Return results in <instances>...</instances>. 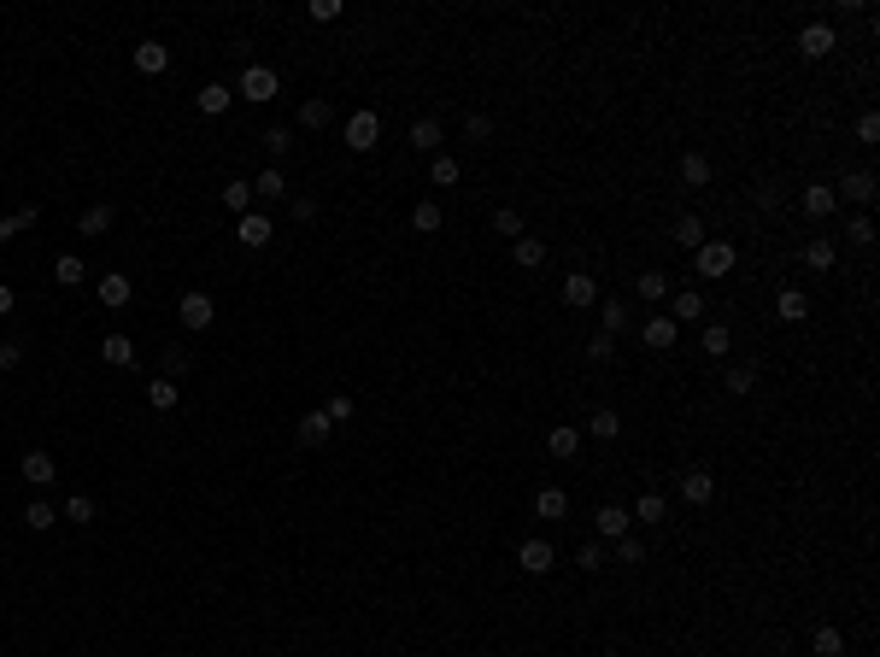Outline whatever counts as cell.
<instances>
[{
    "mask_svg": "<svg viewBox=\"0 0 880 657\" xmlns=\"http://www.w3.org/2000/svg\"><path fill=\"white\" fill-rule=\"evenodd\" d=\"M546 452H552V458H563V464H570L575 452H581V429H575V423H558V429L546 434Z\"/></svg>",
    "mask_w": 880,
    "mask_h": 657,
    "instance_id": "e0dca14e",
    "label": "cell"
},
{
    "mask_svg": "<svg viewBox=\"0 0 880 657\" xmlns=\"http://www.w3.org/2000/svg\"><path fill=\"white\" fill-rule=\"evenodd\" d=\"M670 317H675V323H699V317H704V294H699V288H681Z\"/></svg>",
    "mask_w": 880,
    "mask_h": 657,
    "instance_id": "4dcf8cb0",
    "label": "cell"
},
{
    "mask_svg": "<svg viewBox=\"0 0 880 657\" xmlns=\"http://www.w3.org/2000/svg\"><path fill=\"white\" fill-rule=\"evenodd\" d=\"M670 517V499H663V493H640V499H634V522H663Z\"/></svg>",
    "mask_w": 880,
    "mask_h": 657,
    "instance_id": "d590c367",
    "label": "cell"
},
{
    "mask_svg": "<svg viewBox=\"0 0 880 657\" xmlns=\"http://www.w3.org/2000/svg\"><path fill=\"white\" fill-rule=\"evenodd\" d=\"M675 241H681V247H687V252H699V247H704V241H711V235H704V218H699V211H687L681 224H675Z\"/></svg>",
    "mask_w": 880,
    "mask_h": 657,
    "instance_id": "83f0119b",
    "label": "cell"
},
{
    "mask_svg": "<svg viewBox=\"0 0 880 657\" xmlns=\"http://www.w3.org/2000/svg\"><path fill=\"white\" fill-rule=\"evenodd\" d=\"M857 141H880V118H875V112L857 118Z\"/></svg>",
    "mask_w": 880,
    "mask_h": 657,
    "instance_id": "6f0895ef",
    "label": "cell"
},
{
    "mask_svg": "<svg viewBox=\"0 0 880 657\" xmlns=\"http://www.w3.org/2000/svg\"><path fill=\"white\" fill-rule=\"evenodd\" d=\"M259 147H265L270 159H282V153H288V147H293V136H288V129H282V124H270L265 136H259Z\"/></svg>",
    "mask_w": 880,
    "mask_h": 657,
    "instance_id": "7dc6e473",
    "label": "cell"
},
{
    "mask_svg": "<svg viewBox=\"0 0 880 657\" xmlns=\"http://www.w3.org/2000/svg\"><path fill=\"white\" fill-rule=\"evenodd\" d=\"M288 218H293V224H311V218H317V200H311V194H293L288 200Z\"/></svg>",
    "mask_w": 880,
    "mask_h": 657,
    "instance_id": "f907efd6",
    "label": "cell"
},
{
    "mask_svg": "<svg viewBox=\"0 0 880 657\" xmlns=\"http://www.w3.org/2000/svg\"><path fill=\"white\" fill-rule=\"evenodd\" d=\"M604 563H611V546H604V540H587L581 552H575V570H587V575H599Z\"/></svg>",
    "mask_w": 880,
    "mask_h": 657,
    "instance_id": "d6a6232c",
    "label": "cell"
},
{
    "mask_svg": "<svg viewBox=\"0 0 880 657\" xmlns=\"http://www.w3.org/2000/svg\"><path fill=\"white\" fill-rule=\"evenodd\" d=\"M165 370H170V376H182V370H188V352H182V347H165Z\"/></svg>",
    "mask_w": 880,
    "mask_h": 657,
    "instance_id": "91938a15",
    "label": "cell"
},
{
    "mask_svg": "<svg viewBox=\"0 0 880 657\" xmlns=\"http://www.w3.org/2000/svg\"><path fill=\"white\" fill-rule=\"evenodd\" d=\"M100 358L124 370V364H136V341H129V335H106V341H100Z\"/></svg>",
    "mask_w": 880,
    "mask_h": 657,
    "instance_id": "f546056e",
    "label": "cell"
},
{
    "mask_svg": "<svg viewBox=\"0 0 880 657\" xmlns=\"http://www.w3.org/2000/svg\"><path fill=\"white\" fill-rule=\"evenodd\" d=\"M834 259H839V247H834L827 235L804 241V265H810V270H834Z\"/></svg>",
    "mask_w": 880,
    "mask_h": 657,
    "instance_id": "f1b7e54d",
    "label": "cell"
},
{
    "mask_svg": "<svg viewBox=\"0 0 880 657\" xmlns=\"http://www.w3.org/2000/svg\"><path fill=\"white\" fill-rule=\"evenodd\" d=\"M218 200H224V211H235V218H247V211H252V182H229V188H224V194H218Z\"/></svg>",
    "mask_w": 880,
    "mask_h": 657,
    "instance_id": "836d02e7",
    "label": "cell"
},
{
    "mask_svg": "<svg viewBox=\"0 0 880 657\" xmlns=\"http://www.w3.org/2000/svg\"><path fill=\"white\" fill-rule=\"evenodd\" d=\"M53 282H59V288H83V282H88V265L77 259V252H59V259H53Z\"/></svg>",
    "mask_w": 880,
    "mask_h": 657,
    "instance_id": "603a6c76",
    "label": "cell"
},
{
    "mask_svg": "<svg viewBox=\"0 0 880 657\" xmlns=\"http://www.w3.org/2000/svg\"><path fill=\"white\" fill-rule=\"evenodd\" d=\"M165 65H170V47L165 42H141L136 47V70H141V77H165Z\"/></svg>",
    "mask_w": 880,
    "mask_h": 657,
    "instance_id": "ffe728a7",
    "label": "cell"
},
{
    "mask_svg": "<svg viewBox=\"0 0 880 657\" xmlns=\"http://www.w3.org/2000/svg\"><path fill=\"white\" fill-rule=\"evenodd\" d=\"M147 406H153V411H170V406H177V382H170V376H153V382H147Z\"/></svg>",
    "mask_w": 880,
    "mask_h": 657,
    "instance_id": "ab89813d",
    "label": "cell"
},
{
    "mask_svg": "<svg viewBox=\"0 0 880 657\" xmlns=\"http://www.w3.org/2000/svg\"><path fill=\"white\" fill-rule=\"evenodd\" d=\"M845 241H857V247H868V241H875V224H868L863 211H857L851 224H845Z\"/></svg>",
    "mask_w": 880,
    "mask_h": 657,
    "instance_id": "f5cc1de1",
    "label": "cell"
},
{
    "mask_svg": "<svg viewBox=\"0 0 880 657\" xmlns=\"http://www.w3.org/2000/svg\"><path fill=\"white\" fill-rule=\"evenodd\" d=\"M775 317H781V323H804V317H810V294H804V288H781Z\"/></svg>",
    "mask_w": 880,
    "mask_h": 657,
    "instance_id": "d6986e66",
    "label": "cell"
},
{
    "mask_svg": "<svg viewBox=\"0 0 880 657\" xmlns=\"http://www.w3.org/2000/svg\"><path fill=\"white\" fill-rule=\"evenodd\" d=\"M77 229H83V235H106V229H112V206H88L83 218H77Z\"/></svg>",
    "mask_w": 880,
    "mask_h": 657,
    "instance_id": "b9f144b4",
    "label": "cell"
},
{
    "mask_svg": "<svg viewBox=\"0 0 880 657\" xmlns=\"http://www.w3.org/2000/svg\"><path fill=\"white\" fill-rule=\"evenodd\" d=\"M734 265H740L734 241H704V247L693 252V270H699V282H722V276H734Z\"/></svg>",
    "mask_w": 880,
    "mask_h": 657,
    "instance_id": "6da1fadb",
    "label": "cell"
},
{
    "mask_svg": "<svg viewBox=\"0 0 880 657\" xmlns=\"http://www.w3.org/2000/svg\"><path fill=\"white\" fill-rule=\"evenodd\" d=\"M440 224H447V211L434 206V200H417V206H411V229H417V235H440Z\"/></svg>",
    "mask_w": 880,
    "mask_h": 657,
    "instance_id": "d4e9b609",
    "label": "cell"
},
{
    "mask_svg": "<svg viewBox=\"0 0 880 657\" xmlns=\"http://www.w3.org/2000/svg\"><path fill=\"white\" fill-rule=\"evenodd\" d=\"M458 177H464V165H458L452 153H434V159H429V182H434V188H452Z\"/></svg>",
    "mask_w": 880,
    "mask_h": 657,
    "instance_id": "1f68e13d",
    "label": "cell"
},
{
    "mask_svg": "<svg viewBox=\"0 0 880 657\" xmlns=\"http://www.w3.org/2000/svg\"><path fill=\"white\" fill-rule=\"evenodd\" d=\"M235 88H241V100H252V106H270V100L282 94V77H276L270 65H247Z\"/></svg>",
    "mask_w": 880,
    "mask_h": 657,
    "instance_id": "7a4b0ae2",
    "label": "cell"
},
{
    "mask_svg": "<svg viewBox=\"0 0 880 657\" xmlns=\"http://www.w3.org/2000/svg\"><path fill=\"white\" fill-rule=\"evenodd\" d=\"M552 563H558L552 540H522V546H517V570H522V575H552Z\"/></svg>",
    "mask_w": 880,
    "mask_h": 657,
    "instance_id": "52a82bcc",
    "label": "cell"
},
{
    "mask_svg": "<svg viewBox=\"0 0 880 657\" xmlns=\"http://www.w3.org/2000/svg\"><path fill=\"white\" fill-rule=\"evenodd\" d=\"M18 476H24V481H29V488H47V481H53V476H59V464H53V452H42V447H36V452H24V458H18Z\"/></svg>",
    "mask_w": 880,
    "mask_h": 657,
    "instance_id": "4fadbf2b",
    "label": "cell"
},
{
    "mask_svg": "<svg viewBox=\"0 0 880 657\" xmlns=\"http://www.w3.org/2000/svg\"><path fill=\"white\" fill-rule=\"evenodd\" d=\"M12 311H18V294H12V288H6V282H0V323L12 317Z\"/></svg>",
    "mask_w": 880,
    "mask_h": 657,
    "instance_id": "94428289",
    "label": "cell"
},
{
    "mask_svg": "<svg viewBox=\"0 0 880 657\" xmlns=\"http://www.w3.org/2000/svg\"><path fill=\"white\" fill-rule=\"evenodd\" d=\"M12 235H18V218H0V247H6Z\"/></svg>",
    "mask_w": 880,
    "mask_h": 657,
    "instance_id": "be15d7a7",
    "label": "cell"
},
{
    "mask_svg": "<svg viewBox=\"0 0 880 657\" xmlns=\"http://www.w3.org/2000/svg\"><path fill=\"white\" fill-rule=\"evenodd\" d=\"M834 200H851V206H875V177L868 170H845L834 182Z\"/></svg>",
    "mask_w": 880,
    "mask_h": 657,
    "instance_id": "9c48e42d",
    "label": "cell"
},
{
    "mask_svg": "<svg viewBox=\"0 0 880 657\" xmlns=\"http://www.w3.org/2000/svg\"><path fill=\"white\" fill-rule=\"evenodd\" d=\"M464 136H470L475 147H481V141H493V118H488V112H470V118H464Z\"/></svg>",
    "mask_w": 880,
    "mask_h": 657,
    "instance_id": "681fc988",
    "label": "cell"
},
{
    "mask_svg": "<svg viewBox=\"0 0 880 657\" xmlns=\"http://www.w3.org/2000/svg\"><path fill=\"white\" fill-rule=\"evenodd\" d=\"M194 100H200V112H206V118H224V112H229V100H235V88H229V83H206Z\"/></svg>",
    "mask_w": 880,
    "mask_h": 657,
    "instance_id": "cb8c5ba5",
    "label": "cell"
},
{
    "mask_svg": "<svg viewBox=\"0 0 880 657\" xmlns=\"http://www.w3.org/2000/svg\"><path fill=\"white\" fill-rule=\"evenodd\" d=\"M616 563H646V546L634 540V534H622V540H616Z\"/></svg>",
    "mask_w": 880,
    "mask_h": 657,
    "instance_id": "816d5d0a",
    "label": "cell"
},
{
    "mask_svg": "<svg viewBox=\"0 0 880 657\" xmlns=\"http://www.w3.org/2000/svg\"><path fill=\"white\" fill-rule=\"evenodd\" d=\"M177 317H182V329H211V323H218V300L211 294H200V288H188V294L177 300Z\"/></svg>",
    "mask_w": 880,
    "mask_h": 657,
    "instance_id": "3957f363",
    "label": "cell"
},
{
    "mask_svg": "<svg viewBox=\"0 0 880 657\" xmlns=\"http://www.w3.org/2000/svg\"><path fill=\"white\" fill-rule=\"evenodd\" d=\"M53 522H59V511H53V505H47V499H29V505H24V529L47 534V529H53Z\"/></svg>",
    "mask_w": 880,
    "mask_h": 657,
    "instance_id": "8d00e7d4",
    "label": "cell"
},
{
    "mask_svg": "<svg viewBox=\"0 0 880 657\" xmlns=\"http://www.w3.org/2000/svg\"><path fill=\"white\" fill-rule=\"evenodd\" d=\"M629 317H634V311H629V300H622V294L599 300V329H604V335H622V329H629Z\"/></svg>",
    "mask_w": 880,
    "mask_h": 657,
    "instance_id": "ac0fdd59",
    "label": "cell"
},
{
    "mask_svg": "<svg viewBox=\"0 0 880 657\" xmlns=\"http://www.w3.org/2000/svg\"><path fill=\"white\" fill-rule=\"evenodd\" d=\"M675 335H681V323H675V317H663V311H652V317L640 323V347H652V352L675 347Z\"/></svg>",
    "mask_w": 880,
    "mask_h": 657,
    "instance_id": "8fae6325",
    "label": "cell"
},
{
    "mask_svg": "<svg viewBox=\"0 0 880 657\" xmlns=\"http://www.w3.org/2000/svg\"><path fill=\"white\" fill-rule=\"evenodd\" d=\"M587 358H593V364L616 358V335H604V329H593V335H587Z\"/></svg>",
    "mask_w": 880,
    "mask_h": 657,
    "instance_id": "c3c4849f",
    "label": "cell"
},
{
    "mask_svg": "<svg viewBox=\"0 0 880 657\" xmlns=\"http://www.w3.org/2000/svg\"><path fill=\"white\" fill-rule=\"evenodd\" d=\"M493 229H499V235H511V241L529 235V229H522V211H517V206H499V211H493Z\"/></svg>",
    "mask_w": 880,
    "mask_h": 657,
    "instance_id": "f6af8a7d",
    "label": "cell"
},
{
    "mask_svg": "<svg viewBox=\"0 0 880 657\" xmlns=\"http://www.w3.org/2000/svg\"><path fill=\"white\" fill-rule=\"evenodd\" d=\"M95 300H100V306H106V311H124L129 300H136V282H129L124 270H106V276L95 282Z\"/></svg>",
    "mask_w": 880,
    "mask_h": 657,
    "instance_id": "8992f818",
    "label": "cell"
},
{
    "mask_svg": "<svg viewBox=\"0 0 880 657\" xmlns=\"http://www.w3.org/2000/svg\"><path fill=\"white\" fill-rule=\"evenodd\" d=\"M323 411H329V423H347V417H352V399H347V393H335Z\"/></svg>",
    "mask_w": 880,
    "mask_h": 657,
    "instance_id": "9f6ffc18",
    "label": "cell"
},
{
    "mask_svg": "<svg viewBox=\"0 0 880 657\" xmlns=\"http://www.w3.org/2000/svg\"><path fill=\"white\" fill-rule=\"evenodd\" d=\"M534 517H540V522H563V517H570V493H563V488H540V493H534Z\"/></svg>",
    "mask_w": 880,
    "mask_h": 657,
    "instance_id": "5bb4252c",
    "label": "cell"
},
{
    "mask_svg": "<svg viewBox=\"0 0 880 657\" xmlns=\"http://www.w3.org/2000/svg\"><path fill=\"white\" fill-rule=\"evenodd\" d=\"M59 517H65V522H95V499H88V493H70Z\"/></svg>",
    "mask_w": 880,
    "mask_h": 657,
    "instance_id": "bcb514c9",
    "label": "cell"
},
{
    "mask_svg": "<svg viewBox=\"0 0 880 657\" xmlns=\"http://www.w3.org/2000/svg\"><path fill=\"white\" fill-rule=\"evenodd\" d=\"M18 364H24V347H18V341H0V376H12Z\"/></svg>",
    "mask_w": 880,
    "mask_h": 657,
    "instance_id": "db71d44e",
    "label": "cell"
},
{
    "mask_svg": "<svg viewBox=\"0 0 880 657\" xmlns=\"http://www.w3.org/2000/svg\"><path fill=\"white\" fill-rule=\"evenodd\" d=\"M329 118H335V112H329V100H317V94L300 106V129H329Z\"/></svg>",
    "mask_w": 880,
    "mask_h": 657,
    "instance_id": "f35d334b",
    "label": "cell"
},
{
    "mask_svg": "<svg viewBox=\"0 0 880 657\" xmlns=\"http://www.w3.org/2000/svg\"><path fill=\"white\" fill-rule=\"evenodd\" d=\"M563 306H570V311L599 306V282L587 276V270H570V276H563Z\"/></svg>",
    "mask_w": 880,
    "mask_h": 657,
    "instance_id": "ba28073f",
    "label": "cell"
},
{
    "mask_svg": "<svg viewBox=\"0 0 880 657\" xmlns=\"http://www.w3.org/2000/svg\"><path fill=\"white\" fill-rule=\"evenodd\" d=\"M587 434H593V440H616V434H622V417H616L611 406L593 411V417H587Z\"/></svg>",
    "mask_w": 880,
    "mask_h": 657,
    "instance_id": "74e56055",
    "label": "cell"
},
{
    "mask_svg": "<svg viewBox=\"0 0 880 657\" xmlns=\"http://www.w3.org/2000/svg\"><path fill=\"white\" fill-rule=\"evenodd\" d=\"M252 200H288V177H282V165L259 170V182H252Z\"/></svg>",
    "mask_w": 880,
    "mask_h": 657,
    "instance_id": "484cf974",
    "label": "cell"
},
{
    "mask_svg": "<svg viewBox=\"0 0 880 657\" xmlns=\"http://www.w3.org/2000/svg\"><path fill=\"white\" fill-rule=\"evenodd\" d=\"M329 429H335V423H329V411H306V417H300V440H306V447H323V440H329Z\"/></svg>",
    "mask_w": 880,
    "mask_h": 657,
    "instance_id": "4316f807",
    "label": "cell"
},
{
    "mask_svg": "<svg viewBox=\"0 0 880 657\" xmlns=\"http://www.w3.org/2000/svg\"><path fill=\"white\" fill-rule=\"evenodd\" d=\"M810 652H816V657H845V634H839V628H816Z\"/></svg>",
    "mask_w": 880,
    "mask_h": 657,
    "instance_id": "7bdbcfd3",
    "label": "cell"
},
{
    "mask_svg": "<svg viewBox=\"0 0 880 657\" xmlns=\"http://www.w3.org/2000/svg\"><path fill=\"white\" fill-rule=\"evenodd\" d=\"M12 218H18V229H36V224H42V211H36V206H18Z\"/></svg>",
    "mask_w": 880,
    "mask_h": 657,
    "instance_id": "6125c7cd",
    "label": "cell"
},
{
    "mask_svg": "<svg viewBox=\"0 0 880 657\" xmlns=\"http://www.w3.org/2000/svg\"><path fill=\"white\" fill-rule=\"evenodd\" d=\"M341 136H347V147H352V153H370V147L382 141V112H370V106H364V112H352Z\"/></svg>",
    "mask_w": 880,
    "mask_h": 657,
    "instance_id": "277c9868",
    "label": "cell"
},
{
    "mask_svg": "<svg viewBox=\"0 0 880 657\" xmlns=\"http://www.w3.org/2000/svg\"><path fill=\"white\" fill-rule=\"evenodd\" d=\"M681 182H687V188H704V182H711V159H704V153H687L681 159Z\"/></svg>",
    "mask_w": 880,
    "mask_h": 657,
    "instance_id": "60d3db41",
    "label": "cell"
},
{
    "mask_svg": "<svg viewBox=\"0 0 880 657\" xmlns=\"http://www.w3.org/2000/svg\"><path fill=\"white\" fill-rule=\"evenodd\" d=\"M722 388L728 393H752L757 388V370H752V364H734V370H722Z\"/></svg>",
    "mask_w": 880,
    "mask_h": 657,
    "instance_id": "ee69618b",
    "label": "cell"
},
{
    "mask_svg": "<svg viewBox=\"0 0 880 657\" xmlns=\"http://www.w3.org/2000/svg\"><path fill=\"white\" fill-rule=\"evenodd\" d=\"M634 294H640V300H652V306H657V300L670 294V276H663V270H640V276H634Z\"/></svg>",
    "mask_w": 880,
    "mask_h": 657,
    "instance_id": "e575fe53",
    "label": "cell"
},
{
    "mask_svg": "<svg viewBox=\"0 0 880 657\" xmlns=\"http://www.w3.org/2000/svg\"><path fill=\"white\" fill-rule=\"evenodd\" d=\"M440 141H447L440 118H417V124H411V147H417V153H440Z\"/></svg>",
    "mask_w": 880,
    "mask_h": 657,
    "instance_id": "7402d4cb",
    "label": "cell"
},
{
    "mask_svg": "<svg viewBox=\"0 0 880 657\" xmlns=\"http://www.w3.org/2000/svg\"><path fill=\"white\" fill-rule=\"evenodd\" d=\"M798 206H804V218H827V211L839 206V200H834V182H810V188L798 194Z\"/></svg>",
    "mask_w": 880,
    "mask_h": 657,
    "instance_id": "2e32d148",
    "label": "cell"
},
{
    "mask_svg": "<svg viewBox=\"0 0 880 657\" xmlns=\"http://www.w3.org/2000/svg\"><path fill=\"white\" fill-rule=\"evenodd\" d=\"M681 499L687 505H711L716 499V476H711V470H687V476H681Z\"/></svg>",
    "mask_w": 880,
    "mask_h": 657,
    "instance_id": "9a60e30c",
    "label": "cell"
},
{
    "mask_svg": "<svg viewBox=\"0 0 880 657\" xmlns=\"http://www.w3.org/2000/svg\"><path fill=\"white\" fill-rule=\"evenodd\" d=\"M511 259H517V270H540L546 265V241L540 235H517L511 241Z\"/></svg>",
    "mask_w": 880,
    "mask_h": 657,
    "instance_id": "44dd1931",
    "label": "cell"
},
{
    "mask_svg": "<svg viewBox=\"0 0 880 657\" xmlns=\"http://www.w3.org/2000/svg\"><path fill=\"white\" fill-rule=\"evenodd\" d=\"M629 529H634V511H629V505H599V511H593V534H599L604 546H616Z\"/></svg>",
    "mask_w": 880,
    "mask_h": 657,
    "instance_id": "5b68a950",
    "label": "cell"
},
{
    "mask_svg": "<svg viewBox=\"0 0 880 657\" xmlns=\"http://www.w3.org/2000/svg\"><path fill=\"white\" fill-rule=\"evenodd\" d=\"M270 235H276V224H270L265 211H247V218H235V241H241V247L259 252V247H270Z\"/></svg>",
    "mask_w": 880,
    "mask_h": 657,
    "instance_id": "30bf717a",
    "label": "cell"
},
{
    "mask_svg": "<svg viewBox=\"0 0 880 657\" xmlns=\"http://www.w3.org/2000/svg\"><path fill=\"white\" fill-rule=\"evenodd\" d=\"M834 47H839L834 24H804V29H798V53H804V59H827Z\"/></svg>",
    "mask_w": 880,
    "mask_h": 657,
    "instance_id": "7c38bea8",
    "label": "cell"
},
{
    "mask_svg": "<svg viewBox=\"0 0 880 657\" xmlns=\"http://www.w3.org/2000/svg\"><path fill=\"white\" fill-rule=\"evenodd\" d=\"M728 347H734V335H728V329H704V352H711V358H722Z\"/></svg>",
    "mask_w": 880,
    "mask_h": 657,
    "instance_id": "11a10c76",
    "label": "cell"
},
{
    "mask_svg": "<svg viewBox=\"0 0 880 657\" xmlns=\"http://www.w3.org/2000/svg\"><path fill=\"white\" fill-rule=\"evenodd\" d=\"M311 18H317V24H329V18H341V0H311Z\"/></svg>",
    "mask_w": 880,
    "mask_h": 657,
    "instance_id": "680465c9",
    "label": "cell"
}]
</instances>
